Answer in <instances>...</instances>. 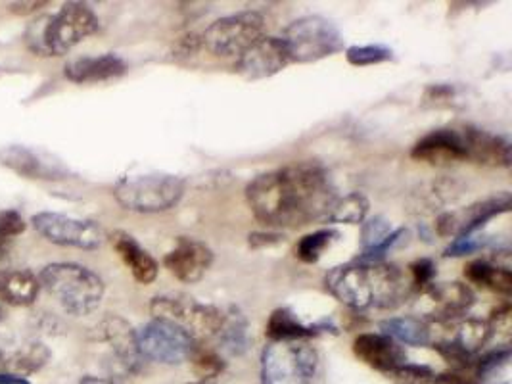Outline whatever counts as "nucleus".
Segmentation results:
<instances>
[{"mask_svg":"<svg viewBox=\"0 0 512 384\" xmlns=\"http://www.w3.org/2000/svg\"><path fill=\"white\" fill-rule=\"evenodd\" d=\"M246 200L261 223L296 229L325 219L336 189L323 166L300 162L257 175L246 187Z\"/></svg>","mask_w":512,"mask_h":384,"instance_id":"1","label":"nucleus"},{"mask_svg":"<svg viewBox=\"0 0 512 384\" xmlns=\"http://www.w3.org/2000/svg\"><path fill=\"white\" fill-rule=\"evenodd\" d=\"M328 292L351 310H394L401 306L411 290V277L396 264L351 262L326 273Z\"/></svg>","mask_w":512,"mask_h":384,"instance_id":"2","label":"nucleus"},{"mask_svg":"<svg viewBox=\"0 0 512 384\" xmlns=\"http://www.w3.org/2000/svg\"><path fill=\"white\" fill-rule=\"evenodd\" d=\"M98 16L81 2L64 4L58 12L35 20L25 31V43L39 56H62L98 31Z\"/></svg>","mask_w":512,"mask_h":384,"instance_id":"3","label":"nucleus"},{"mask_svg":"<svg viewBox=\"0 0 512 384\" xmlns=\"http://www.w3.org/2000/svg\"><path fill=\"white\" fill-rule=\"evenodd\" d=\"M39 285L47 288L48 294L75 317L93 313L104 298V283L85 265L50 264L41 271Z\"/></svg>","mask_w":512,"mask_h":384,"instance_id":"4","label":"nucleus"},{"mask_svg":"<svg viewBox=\"0 0 512 384\" xmlns=\"http://www.w3.org/2000/svg\"><path fill=\"white\" fill-rule=\"evenodd\" d=\"M185 181L169 173L131 175L117 181L114 198L119 206L137 214H160L175 208L185 194Z\"/></svg>","mask_w":512,"mask_h":384,"instance_id":"5","label":"nucleus"},{"mask_svg":"<svg viewBox=\"0 0 512 384\" xmlns=\"http://www.w3.org/2000/svg\"><path fill=\"white\" fill-rule=\"evenodd\" d=\"M319 354L307 340L269 342L261 352V384H311Z\"/></svg>","mask_w":512,"mask_h":384,"instance_id":"6","label":"nucleus"},{"mask_svg":"<svg viewBox=\"0 0 512 384\" xmlns=\"http://www.w3.org/2000/svg\"><path fill=\"white\" fill-rule=\"evenodd\" d=\"M154 319L169 321L187 331L196 342L217 338L225 323V312L211 304H202L187 294H165L150 302Z\"/></svg>","mask_w":512,"mask_h":384,"instance_id":"7","label":"nucleus"},{"mask_svg":"<svg viewBox=\"0 0 512 384\" xmlns=\"http://www.w3.org/2000/svg\"><path fill=\"white\" fill-rule=\"evenodd\" d=\"M280 39L288 50L290 64L319 62L344 48L340 29L323 16H303L288 25Z\"/></svg>","mask_w":512,"mask_h":384,"instance_id":"8","label":"nucleus"},{"mask_svg":"<svg viewBox=\"0 0 512 384\" xmlns=\"http://www.w3.org/2000/svg\"><path fill=\"white\" fill-rule=\"evenodd\" d=\"M265 37V18L256 10L225 16L202 33L200 43L221 58H240L248 48Z\"/></svg>","mask_w":512,"mask_h":384,"instance_id":"9","label":"nucleus"},{"mask_svg":"<svg viewBox=\"0 0 512 384\" xmlns=\"http://www.w3.org/2000/svg\"><path fill=\"white\" fill-rule=\"evenodd\" d=\"M135 338L142 360L163 365H181L190 360L198 348V342L187 331L162 319H152L142 325L139 331H135Z\"/></svg>","mask_w":512,"mask_h":384,"instance_id":"10","label":"nucleus"},{"mask_svg":"<svg viewBox=\"0 0 512 384\" xmlns=\"http://www.w3.org/2000/svg\"><path fill=\"white\" fill-rule=\"evenodd\" d=\"M31 223L41 237L58 246L96 250L108 239L102 225H98L93 219H79L56 212H39L33 216Z\"/></svg>","mask_w":512,"mask_h":384,"instance_id":"11","label":"nucleus"},{"mask_svg":"<svg viewBox=\"0 0 512 384\" xmlns=\"http://www.w3.org/2000/svg\"><path fill=\"white\" fill-rule=\"evenodd\" d=\"M511 192H499L486 200H480L468 206L461 212H447L438 217L436 229L442 237H461V235H474L480 231L493 217L507 214L511 210Z\"/></svg>","mask_w":512,"mask_h":384,"instance_id":"12","label":"nucleus"},{"mask_svg":"<svg viewBox=\"0 0 512 384\" xmlns=\"http://www.w3.org/2000/svg\"><path fill=\"white\" fill-rule=\"evenodd\" d=\"M163 264L181 283L192 285L202 281L208 273L213 264V252L202 240L181 237L177 240L175 248L167 252V256L163 258Z\"/></svg>","mask_w":512,"mask_h":384,"instance_id":"13","label":"nucleus"},{"mask_svg":"<svg viewBox=\"0 0 512 384\" xmlns=\"http://www.w3.org/2000/svg\"><path fill=\"white\" fill-rule=\"evenodd\" d=\"M428 321H453L465 317L474 304L472 290L463 283H430L420 290Z\"/></svg>","mask_w":512,"mask_h":384,"instance_id":"14","label":"nucleus"},{"mask_svg":"<svg viewBox=\"0 0 512 384\" xmlns=\"http://www.w3.org/2000/svg\"><path fill=\"white\" fill-rule=\"evenodd\" d=\"M290 64L288 50L280 37L265 35L256 45L248 48L238 58V72L246 79H267L282 72Z\"/></svg>","mask_w":512,"mask_h":384,"instance_id":"15","label":"nucleus"},{"mask_svg":"<svg viewBox=\"0 0 512 384\" xmlns=\"http://www.w3.org/2000/svg\"><path fill=\"white\" fill-rule=\"evenodd\" d=\"M411 156L419 162H426L432 166H447L453 162H465L466 154L465 137L461 129H434L426 137H422L419 143L413 146Z\"/></svg>","mask_w":512,"mask_h":384,"instance_id":"16","label":"nucleus"},{"mask_svg":"<svg viewBox=\"0 0 512 384\" xmlns=\"http://www.w3.org/2000/svg\"><path fill=\"white\" fill-rule=\"evenodd\" d=\"M353 354L374 371L390 375L396 367L407 363L405 350L382 333H363L353 340Z\"/></svg>","mask_w":512,"mask_h":384,"instance_id":"17","label":"nucleus"},{"mask_svg":"<svg viewBox=\"0 0 512 384\" xmlns=\"http://www.w3.org/2000/svg\"><path fill=\"white\" fill-rule=\"evenodd\" d=\"M0 164L27 179H64L66 168L58 160L27 146H6L0 150Z\"/></svg>","mask_w":512,"mask_h":384,"instance_id":"18","label":"nucleus"},{"mask_svg":"<svg viewBox=\"0 0 512 384\" xmlns=\"http://www.w3.org/2000/svg\"><path fill=\"white\" fill-rule=\"evenodd\" d=\"M468 160L486 166H511V143L478 127H463Z\"/></svg>","mask_w":512,"mask_h":384,"instance_id":"19","label":"nucleus"},{"mask_svg":"<svg viewBox=\"0 0 512 384\" xmlns=\"http://www.w3.org/2000/svg\"><path fill=\"white\" fill-rule=\"evenodd\" d=\"M127 72V64L117 54L83 56L66 64L64 73L73 83H100L117 79Z\"/></svg>","mask_w":512,"mask_h":384,"instance_id":"20","label":"nucleus"},{"mask_svg":"<svg viewBox=\"0 0 512 384\" xmlns=\"http://www.w3.org/2000/svg\"><path fill=\"white\" fill-rule=\"evenodd\" d=\"M110 242L117 256L131 269L133 277L139 281L140 285H150L156 281L160 265L154 260V256L148 250H144L129 233L114 231L110 235Z\"/></svg>","mask_w":512,"mask_h":384,"instance_id":"21","label":"nucleus"},{"mask_svg":"<svg viewBox=\"0 0 512 384\" xmlns=\"http://www.w3.org/2000/svg\"><path fill=\"white\" fill-rule=\"evenodd\" d=\"M328 331L338 333L336 327L326 319L315 325H305L292 310L279 308L271 313L265 333L271 338V342H290V340H309L313 336L328 333Z\"/></svg>","mask_w":512,"mask_h":384,"instance_id":"22","label":"nucleus"},{"mask_svg":"<svg viewBox=\"0 0 512 384\" xmlns=\"http://www.w3.org/2000/svg\"><path fill=\"white\" fill-rule=\"evenodd\" d=\"M39 279L25 269H0V300L12 306H29L39 296Z\"/></svg>","mask_w":512,"mask_h":384,"instance_id":"23","label":"nucleus"},{"mask_svg":"<svg viewBox=\"0 0 512 384\" xmlns=\"http://www.w3.org/2000/svg\"><path fill=\"white\" fill-rule=\"evenodd\" d=\"M50 350L41 342L27 344L18 352H6L0 348V373H35L47 365Z\"/></svg>","mask_w":512,"mask_h":384,"instance_id":"24","label":"nucleus"},{"mask_svg":"<svg viewBox=\"0 0 512 384\" xmlns=\"http://www.w3.org/2000/svg\"><path fill=\"white\" fill-rule=\"evenodd\" d=\"M382 335L390 336L397 344L428 346L430 323L422 317H392L380 323Z\"/></svg>","mask_w":512,"mask_h":384,"instance_id":"25","label":"nucleus"},{"mask_svg":"<svg viewBox=\"0 0 512 384\" xmlns=\"http://www.w3.org/2000/svg\"><path fill=\"white\" fill-rule=\"evenodd\" d=\"M465 277L480 287L489 288L497 294L509 296L512 292L511 269L505 265H495L486 260H476L465 267Z\"/></svg>","mask_w":512,"mask_h":384,"instance_id":"26","label":"nucleus"},{"mask_svg":"<svg viewBox=\"0 0 512 384\" xmlns=\"http://www.w3.org/2000/svg\"><path fill=\"white\" fill-rule=\"evenodd\" d=\"M369 200L361 192H350L346 196H336L332 206L328 208L326 221L330 223H348V225H359L365 221L369 214Z\"/></svg>","mask_w":512,"mask_h":384,"instance_id":"27","label":"nucleus"},{"mask_svg":"<svg viewBox=\"0 0 512 384\" xmlns=\"http://www.w3.org/2000/svg\"><path fill=\"white\" fill-rule=\"evenodd\" d=\"M217 338L223 344V348L229 350L234 356L244 354L248 350V344H250L246 317L234 308L231 313H225V323H223V329H221Z\"/></svg>","mask_w":512,"mask_h":384,"instance_id":"28","label":"nucleus"},{"mask_svg":"<svg viewBox=\"0 0 512 384\" xmlns=\"http://www.w3.org/2000/svg\"><path fill=\"white\" fill-rule=\"evenodd\" d=\"M338 237H340V233L336 229H319L311 235H305L298 242L296 254L305 264H317L321 260V256L325 254L326 248H330L332 242L338 240Z\"/></svg>","mask_w":512,"mask_h":384,"instance_id":"29","label":"nucleus"},{"mask_svg":"<svg viewBox=\"0 0 512 384\" xmlns=\"http://www.w3.org/2000/svg\"><path fill=\"white\" fill-rule=\"evenodd\" d=\"M346 58L351 66H374L394 58V50L384 45H363V47H350L346 50Z\"/></svg>","mask_w":512,"mask_h":384,"instance_id":"30","label":"nucleus"},{"mask_svg":"<svg viewBox=\"0 0 512 384\" xmlns=\"http://www.w3.org/2000/svg\"><path fill=\"white\" fill-rule=\"evenodd\" d=\"M392 235V225L386 217L374 216L367 219L363 223V231H361V244H363V252L374 250L378 246H382V242Z\"/></svg>","mask_w":512,"mask_h":384,"instance_id":"31","label":"nucleus"},{"mask_svg":"<svg viewBox=\"0 0 512 384\" xmlns=\"http://www.w3.org/2000/svg\"><path fill=\"white\" fill-rule=\"evenodd\" d=\"M511 354V346L509 344H503V346L491 350L488 354H484L482 358H478L476 363H474L476 377L478 379H488L493 373L501 371L511 361Z\"/></svg>","mask_w":512,"mask_h":384,"instance_id":"32","label":"nucleus"},{"mask_svg":"<svg viewBox=\"0 0 512 384\" xmlns=\"http://www.w3.org/2000/svg\"><path fill=\"white\" fill-rule=\"evenodd\" d=\"M434 375L436 373L428 365L403 363L396 367L388 377H392L394 384H430Z\"/></svg>","mask_w":512,"mask_h":384,"instance_id":"33","label":"nucleus"},{"mask_svg":"<svg viewBox=\"0 0 512 384\" xmlns=\"http://www.w3.org/2000/svg\"><path fill=\"white\" fill-rule=\"evenodd\" d=\"M190 360L194 361L196 373H198L200 377H204V379L217 377V375L225 369L223 360H221L215 352H210V350H198V348H196Z\"/></svg>","mask_w":512,"mask_h":384,"instance_id":"34","label":"nucleus"},{"mask_svg":"<svg viewBox=\"0 0 512 384\" xmlns=\"http://www.w3.org/2000/svg\"><path fill=\"white\" fill-rule=\"evenodd\" d=\"M489 239L478 237V235H461L453 240L447 248H445V256L449 258H461V256H468L474 254L478 250H482L484 246H488Z\"/></svg>","mask_w":512,"mask_h":384,"instance_id":"35","label":"nucleus"},{"mask_svg":"<svg viewBox=\"0 0 512 384\" xmlns=\"http://www.w3.org/2000/svg\"><path fill=\"white\" fill-rule=\"evenodd\" d=\"M25 231L24 217L16 210H0V239L12 240Z\"/></svg>","mask_w":512,"mask_h":384,"instance_id":"36","label":"nucleus"},{"mask_svg":"<svg viewBox=\"0 0 512 384\" xmlns=\"http://www.w3.org/2000/svg\"><path fill=\"white\" fill-rule=\"evenodd\" d=\"M411 269V283H413V290L415 288L428 287L430 283H432V279H434V275H436V265L432 260H428V258H422V260H417L415 264L409 267Z\"/></svg>","mask_w":512,"mask_h":384,"instance_id":"37","label":"nucleus"},{"mask_svg":"<svg viewBox=\"0 0 512 384\" xmlns=\"http://www.w3.org/2000/svg\"><path fill=\"white\" fill-rule=\"evenodd\" d=\"M279 242H282V237L277 233H254V235H250V246H254V248L271 246V244H279Z\"/></svg>","mask_w":512,"mask_h":384,"instance_id":"38","label":"nucleus"},{"mask_svg":"<svg viewBox=\"0 0 512 384\" xmlns=\"http://www.w3.org/2000/svg\"><path fill=\"white\" fill-rule=\"evenodd\" d=\"M430 384H478L474 383L472 379L463 377L459 373H442V375H434L432 383Z\"/></svg>","mask_w":512,"mask_h":384,"instance_id":"39","label":"nucleus"},{"mask_svg":"<svg viewBox=\"0 0 512 384\" xmlns=\"http://www.w3.org/2000/svg\"><path fill=\"white\" fill-rule=\"evenodd\" d=\"M0 384H31L22 375H12V373H0Z\"/></svg>","mask_w":512,"mask_h":384,"instance_id":"40","label":"nucleus"},{"mask_svg":"<svg viewBox=\"0 0 512 384\" xmlns=\"http://www.w3.org/2000/svg\"><path fill=\"white\" fill-rule=\"evenodd\" d=\"M79 384H117L114 379H100V377H85Z\"/></svg>","mask_w":512,"mask_h":384,"instance_id":"41","label":"nucleus"},{"mask_svg":"<svg viewBox=\"0 0 512 384\" xmlns=\"http://www.w3.org/2000/svg\"><path fill=\"white\" fill-rule=\"evenodd\" d=\"M10 246V240L0 239V252H4Z\"/></svg>","mask_w":512,"mask_h":384,"instance_id":"42","label":"nucleus"},{"mask_svg":"<svg viewBox=\"0 0 512 384\" xmlns=\"http://www.w3.org/2000/svg\"><path fill=\"white\" fill-rule=\"evenodd\" d=\"M2 319H4V312H2V310H0V321H2Z\"/></svg>","mask_w":512,"mask_h":384,"instance_id":"43","label":"nucleus"},{"mask_svg":"<svg viewBox=\"0 0 512 384\" xmlns=\"http://www.w3.org/2000/svg\"><path fill=\"white\" fill-rule=\"evenodd\" d=\"M501 384H509V383H501Z\"/></svg>","mask_w":512,"mask_h":384,"instance_id":"44","label":"nucleus"}]
</instances>
